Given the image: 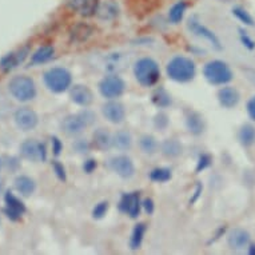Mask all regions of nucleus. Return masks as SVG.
Returning <instances> with one entry per match:
<instances>
[{
	"label": "nucleus",
	"mask_w": 255,
	"mask_h": 255,
	"mask_svg": "<svg viewBox=\"0 0 255 255\" xmlns=\"http://www.w3.org/2000/svg\"><path fill=\"white\" fill-rule=\"evenodd\" d=\"M134 76L142 87H154L160 79V68L152 58H140L134 64Z\"/></svg>",
	"instance_id": "2"
},
{
	"label": "nucleus",
	"mask_w": 255,
	"mask_h": 255,
	"mask_svg": "<svg viewBox=\"0 0 255 255\" xmlns=\"http://www.w3.org/2000/svg\"><path fill=\"white\" fill-rule=\"evenodd\" d=\"M203 76L213 86H226L234 78L230 66L218 59L206 63L203 67Z\"/></svg>",
	"instance_id": "6"
},
{
	"label": "nucleus",
	"mask_w": 255,
	"mask_h": 255,
	"mask_svg": "<svg viewBox=\"0 0 255 255\" xmlns=\"http://www.w3.org/2000/svg\"><path fill=\"white\" fill-rule=\"evenodd\" d=\"M250 254H255V246L250 247Z\"/></svg>",
	"instance_id": "50"
},
{
	"label": "nucleus",
	"mask_w": 255,
	"mask_h": 255,
	"mask_svg": "<svg viewBox=\"0 0 255 255\" xmlns=\"http://www.w3.org/2000/svg\"><path fill=\"white\" fill-rule=\"evenodd\" d=\"M72 147H74V150H75L78 154H86V152H88L90 148H91V144H90V142L86 140V139H78V140H75V143L72 144Z\"/></svg>",
	"instance_id": "40"
},
{
	"label": "nucleus",
	"mask_w": 255,
	"mask_h": 255,
	"mask_svg": "<svg viewBox=\"0 0 255 255\" xmlns=\"http://www.w3.org/2000/svg\"><path fill=\"white\" fill-rule=\"evenodd\" d=\"M21 156L29 162H46L47 160V147L43 142L36 139H27L20 144Z\"/></svg>",
	"instance_id": "9"
},
{
	"label": "nucleus",
	"mask_w": 255,
	"mask_h": 255,
	"mask_svg": "<svg viewBox=\"0 0 255 255\" xmlns=\"http://www.w3.org/2000/svg\"><path fill=\"white\" fill-rule=\"evenodd\" d=\"M109 167L122 179H130L135 175V164L127 155H115L109 160Z\"/></svg>",
	"instance_id": "11"
},
{
	"label": "nucleus",
	"mask_w": 255,
	"mask_h": 255,
	"mask_svg": "<svg viewBox=\"0 0 255 255\" xmlns=\"http://www.w3.org/2000/svg\"><path fill=\"white\" fill-rule=\"evenodd\" d=\"M139 147H140V150H142L143 154L154 155L158 152L159 143L155 136H152V135L150 134H146L142 135L140 139H139Z\"/></svg>",
	"instance_id": "31"
},
{
	"label": "nucleus",
	"mask_w": 255,
	"mask_h": 255,
	"mask_svg": "<svg viewBox=\"0 0 255 255\" xmlns=\"http://www.w3.org/2000/svg\"><path fill=\"white\" fill-rule=\"evenodd\" d=\"M151 182L154 183H166L172 178V171L171 168L168 167H156L154 170H151L148 174Z\"/></svg>",
	"instance_id": "33"
},
{
	"label": "nucleus",
	"mask_w": 255,
	"mask_h": 255,
	"mask_svg": "<svg viewBox=\"0 0 255 255\" xmlns=\"http://www.w3.org/2000/svg\"><path fill=\"white\" fill-rule=\"evenodd\" d=\"M51 146H52V152L55 156H59L63 151V143L58 136H51Z\"/></svg>",
	"instance_id": "41"
},
{
	"label": "nucleus",
	"mask_w": 255,
	"mask_h": 255,
	"mask_svg": "<svg viewBox=\"0 0 255 255\" xmlns=\"http://www.w3.org/2000/svg\"><path fill=\"white\" fill-rule=\"evenodd\" d=\"M186 9H187V3L184 0L176 1L168 11V21L172 24H179L180 21L183 20Z\"/></svg>",
	"instance_id": "32"
},
{
	"label": "nucleus",
	"mask_w": 255,
	"mask_h": 255,
	"mask_svg": "<svg viewBox=\"0 0 255 255\" xmlns=\"http://www.w3.org/2000/svg\"><path fill=\"white\" fill-rule=\"evenodd\" d=\"M52 170H54L55 175L60 182H66L67 180V172H66V167L63 166V163H60L59 160H52Z\"/></svg>",
	"instance_id": "38"
},
{
	"label": "nucleus",
	"mask_w": 255,
	"mask_h": 255,
	"mask_svg": "<svg viewBox=\"0 0 255 255\" xmlns=\"http://www.w3.org/2000/svg\"><path fill=\"white\" fill-rule=\"evenodd\" d=\"M186 127H187V131L191 135H202L205 132L206 128V122L202 117V114H199L198 111H194V110H187L186 111Z\"/></svg>",
	"instance_id": "20"
},
{
	"label": "nucleus",
	"mask_w": 255,
	"mask_h": 255,
	"mask_svg": "<svg viewBox=\"0 0 255 255\" xmlns=\"http://www.w3.org/2000/svg\"><path fill=\"white\" fill-rule=\"evenodd\" d=\"M0 226H1V218H0Z\"/></svg>",
	"instance_id": "52"
},
{
	"label": "nucleus",
	"mask_w": 255,
	"mask_h": 255,
	"mask_svg": "<svg viewBox=\"0 0 255 255\" xmlns=\"http://www.w3.org/2000/svg\"><path fill=\"white\" fill-rule=\"evenodd\" d=\"M187 28L188 31L194 34L197 38H201L203 40L209 43L210 46L215 48V50L221 51L222 50V43L219 40L217 35L214 31L209 28V27H206L205 24H202V21L198 19V16H191L188 19L187 21Z\"/></svg>",
	"instance_id": "8"
},
{
	"label": "nucleus",
	"mask_w": 255,
	"mask_h": 255,
	"mask_svg": "<svg viewBox=\"0 0 255 255\" xmlns=\"http://www.w3.org/2000/svg\"><path fill=\"white\" fill-rule=\"evenodd\" d=\"M102 114L113 125H121L126 119V107L117 99H111L102 106Z\"/></svg>",
	"instance_id": "15"
},
{
	"label": "nucleus",
	"mask_w": 255,
	"mask_h": 255,
	"mask_svg": "<svg viewBox=\"0 0 255 255\" xmlns=\"http://www.w3.org/2000/svg\"><path fill=\"white\" fill-rule=\"evenodd\" d=\"M142 209L144 210V213L147 215H152L155 211V203L154 201L151 199V198H146V199H143L142 201Z\"/></svg>",
	"instance_id": "44"
},
{
	"label": "nucleus",
	"mask_w": 255,
	"mask_h": 255,
	"mask_svg": "<svg viewBox=\"0 0 255 255\" xmlns=\"http://www.w3.org/2000/svg\"><path fill=\"white\" fill-rule=\"evenodd\" d=\"M4 205L5 207L4 210H3V213L5 214V217L8 218L9 221L12 222L20 221L21 217H23L25 214V211H27L23 201H20L12 191H5Z\"/></svg>",
	"instance_id": "12"
},
{
	"label": "nucleus",
	"mask_w": 255,
	"mask_h": 255,
	"mask_svg": "<svg viewBox=\"0 0 255 255\" xmlns=\"http://www.w3.org/2000/svg\"><path fill=\"white\" fill-rule=\"evenodd\" d=\"M250 242V234L242 229H235L227 237V243L233 250H242Z\"/></svg>",
	"instance_id": "23"
},
{
	"label": "nucleus",
	"mask_w": 255,
	"mask_h": 255,
	"mask_svg": "<svg viewBox=\"0 0 255 255\" xmlns=\"http://www.w3.org/2000/svg\"><path fill=\"white\" fill-rule=\"evenodd\" d=\"M95 31H97L95 27L90 24V23L78 21L70 29V40H71V43H75V44H82V43L87 42L90 38H92Z\"/></svg>",
	"instance_id": "18"
},
{
	"label": "nucleus",
	"mask_w": 255,
	"mask_h": 255,
	"mask_svg": "<svg viewBox=\"0 0 255 255\" xmlns=\"http://www.w3.org/2000/svg\"><path fill=\"white\" fill-rule=\"evenodd\" d=\"M151 101L154 103L158 109H167L172 105V99L171 95L168 94L167 90H164L163 87L156 88L151 97Z\"/></svg>",
	"instance_id": "30"
},
{
	"label": "nucleus",
	"mask_w": 255,
	"mask_h": 255,
	"mask_svg": "<svg viewBox=\"0 0 255 255\" xmlns=\"http://www.w3.org/2000/svg\"><path fill=\"white\" fill-rule=\"evenodd\" d=\"M132 142V135L127 130H119L113 135V147L119 151L130 150Z\"/></svg>",
	"instance_id": "28"
},
{
	"label": "nucleus",
	"mask_w": 255,
	"mask_h": 255,
	"mask_svg": "<svg viewBox=\"0 0 255 255\" xmlns=\"http://www.w3.org/2000/svg\"><path fill=\"white\" fill-rule=\"evenodd\" d=\"M211 163H213V158H211V155H209V154L199 155V158H198V162H197V168H195V172H197V174H199V172H202L207 167H210V166H211Z\"/></svg>",
	"instance_id": "37"
},
{
	"label": "nucleus",
	"mask_w": 255,
	"mask_h": 255,
	"mask_svg": "<svg viewBox=\"0 0 255 255\" xmlns=\"http://www.w3.org/2000/svg\"><path fill=\"white\" fill-rule=\"evenodd\" d=\"M8 91L13 99L21 103L34 101L38 94V88L34 79L27 75L13 76L8 82Z\"/></svg>",
	"instance_id": "4"
},
{
	"label": "nucleus",
	"mask_w": 255,
	"mask_h": 255,
	"mask_svg": "<svg viewBox=\"0 0 255 255\" xmlns=\"http://www.w3.org/2000/svg\"><path fill=\"white\" fill-rule=\"evenodd\" d=\"M92 146L99 151H107L113 147V135L107 128H97L92 134Z\"/></svg>",
	"instance_id": "22"
},
{
	"label": "nucleus",
	"mask_w": 255,
	"mask_h": 255,
	"mask_svg": "<svg viewBox=\"0 0 255 255\" xmlns=\"http://www.w3.org/2000/svg\"><path fill=\"white\" fill-rule=\"evenodd\" d=\"M29 54L28 47H23V48H19L17 51H12V52H8L7 55H4L1 60H0V70L3 72H9L15 70L17 66H20L21 63L24 62L27 56Z\"/></svg>",
	"instance_id": "17"
},
{
	"label": "nucleus",
	"mask_w": 255,
	"mask_h": 255,
	"mask_svg": "<svg viewBox=\"0 0 255 255\" xmlns=\"http://www.w3.org/2000/svg\"><path fill=\"white\" fill-rule=\"evenodd\" d=\"M218 101L219 105L225 109H234L241 101V94L235 87L225 86L218 91Z\"/></svg>",
	"instance_id": "21"
},
{
	"label": "nucleus",
	"mask_w": 255,
	"mask_h": 255,
	"mask_svg": "<svg viewBox=\"0 0 255 255\" xmlns=\"http://www.w3.org/2000/svg\"><path fill=\"white\" fill-rule=\"evenodd\" d=\"M247 113H249L251 119L255 121V97H253L250 101L247 102Z\"/></svg>",
	"instance_id": "45"
},
{
	"label": "nucleus",
	"mask_w": 255,
	"mask_h": 255,
	"mask_svg": "<svg viewBox=\"0 0 255 255\" xmlns=\"http://www.w3.org/2000/svg\"><path fill=\"white\" fill-rule=\"evenodd\" d=\"M239 36H241V42L243 43V46H246L249 50H254L255 43L253 42V39L247 35V32H245L243 29H239Z\"/></svg>",
	"instance_id": "43"
},
{
	"label": "nucleus",
	"mask_w": 255,
	"mask_h": 255,
	"mask_svg": "<svg viewBox=\"0 0 255 255\" xmlns=\"http://www.w3.org/2000/svg\"><path fill=\"white\" fill-rule=\"evenodd\" d=\"M163 4L162 0H126V7L138 19L148 16L155 11H158Z\"/></svg>",
	"instance_id": "10"
},
{
	"label": "nucleus",
	"mask_w": 255,
	"mask_h": 255,
	"mask_svg": "<svg viewBox=\"0 0 255 255\" xmlns=\"http://www.w3.org/2000/svg\"><path fill=\"white\" fill-rule=\"evenodd\" d=\"M121 213L127 214L128 217L135 219L140 215V210H142V201H140V195L139 193H126L122 195L119 205H118Z\"/></svg>",
	"instance_id": "14"
},
{
	"label": "nucleus",
	"mask_w": 255,
	"mask_h": 255,
	"mask_svg": "<svg viewBox=\"0 0 255 255\" xmlns=\"http://www.w3.org/2000/svg\"><path fill=\"white\" fill-rule=\"evenodd\" d=\"M243 72L246 74V78L255 86V70L254 68H243Z\"/></svg>",
	"instance_id": "46"
},
{
	"label": "nucleus",
	"mask_w": 255,
	"mask_h": 255,
	"mask_svg": "<svg viewBox=\"0 0 255 255\" xmlns=\"http://www.w3.org/2000/svg\"><path fill=\"white\" fill-rule=\"evenodd\" d=\"M166 74L176 83H188L195 78L197 66L191 58L176 55L168 60L166 66Z\"/></svg>",
	"instance_id": "1"
},
{
	"label": "nucleus",
	"mask_w": 255,
	"mask_h": 255,
	"mask_svg": "<svg viewBox=\"0 0 255 255\" xmlns=\"http://www.w3.org/2000/svg\"><path fill=\"white\" fill-rule=\"evenodd\" d=\"M43 82L47 90L54 94H63L72 86V75L67 68L52 67L43 74Z\"/></svg>",
	"instance_id": "5"
},
{
	"label": "nucleus",
	"mask_w": 255,
	"mask_h": 255,
	"mask_svg": "<svg viewBox=\"0 0 255 255\" xmlns=\"http://www.w3.org/2000/svg\"><path fill=\"white\" fill-rule=\"evenodd\" d=\"M168 123H170V121H168V117L164 113H159L155 115V118H154L155 128H158V130H160V131L166 130V128H167Z\"/></svg>",
	"instance_id": "39"
},
{
	"label": "nucleus",
	"mask_w": 255,
	"mask_h": 255,
	"mask_svg": "<svg viewBox=\"0 0 255 255\" xmlns=\"http://www.w3.org/2000/svg\"><path fill=\"white\" fill-rule=\"evenodd\" d=\"M95 121H97V115L86 107L80 113L64 118L62 122V128L64 134L74 138V136H79L83 134L84 130L94 125Z\"/></svg>",
	"instance_id": "3"
},
{
	"label": "nucleus",
	"mask_w": 255,
	"mask_h": 255,
	"mask_svg": "<svg viewBox=\"0 0 255 255\" xmlns=\"http://www.w3.org/2000/svg\"><path fill=\"white\" fill-rule=\"evenodd\" d=\"M202 190H203V186H202L201 183H198L197 184V188H195V191H194L193 199H190V203H191V205H193V203H195V202L198 201V198L201 197Z\"/></svg>",
	"instance_id": "48"
},
{
	"label": "nucleus",
	"mask_w": 255,
	"mask_h": 255,
	"mask_svg": "<svg viewBox=\"0 0 255 255\" xmlns=\"http://www.w3.org/2000/svg\"><path fill=\"white\" fill-rule=\"evenodd\" d=\"M54 55H55L54 46L47 44V46L39 47L38 50L31 55V64H32V66H42V64H44V63L50 62L51 59L54 58Z\"/></svg>",
	"instance_id": "27"
},
{
	"label": "nucleus",
	"mask_w": 255,
	"mask_h": 255,
	"mask_svg": "<svg viewBox=\"0 0 255 255\" xmlns=\"http://www.w3.org/2000/svg\"><path fill=\"white\" fill-rule=\"evenodd\" d=\"M160 152L166 158L175 159L182 155V152H183V146H182V143L178 139H166L160 144Z\"/></svg>",
	"instance_id": "26"
},
{
	"label": "nucleus",
	"mask_w": 255,
	"mask_h": 255,
	"mask_svg": "<svg viewBox=\"0 0 255 255\" xmlns=\"http://www.w3.org/2000/svg\"><path fill=\"white\" fill-rule=\"evenodd\" d=\"M110 209V203L107 201H102L99 203L95 205V207L92 209V218L94 219H102L105 218V215L107 214Z\"/></svg>",
	"instance_id": "36"
},
{
	"label": "nucleus",
	"mask_w": 255,
	"mask_h": 255,
	"mask_svg": "<svg viewBox=\"0 0 255 255\" xmlns=\"http://www.w3.org/2000/svg\"><path fill=\"white\" fill-rule=\"evenodd\" d=\"M70 99L71 102H74L76 106H80V107H90L94 102V94L87 86L84 84H75V86H71L70 88Z\"/></svg>",
	"instance_id": "19"
},
{
	"label": "nucleus",
	"mask_w": 255,
	"mask_h": 255,
	"mask_svg": "<svg viewBox=\"0 0 255 255\" xmlns=\"http://www.w3.org/2000/svg\"><path fill=\"white\" fill-rule=\"evenodd\" d=\"M146 231L147 225L144 222H140L138 225H135L130 237L131 250H139V249H140V246H142L143 243V239H144V235H146Z\"/></svg>",
	"instance_id": "29"
},
{
	"label": "nucleus",
	"mask_w": 255,
	"mask_h": 255,
	"mask_svg": "<svg viewBox=\"0 0 255 255\" xmlns=\"http://www.w3.org/2000/svg\"><path fill=\"white\" fill-rule=\"evenodd\" d=\"M3 163H4V162H3V159L0 156V171H1V168H3Z\"/></svg>",
	"instance_id": "51"
},
{
	"label": "nucleus",
	"mask_w": 255,
	"mask_h": 255,
	"mask_svg": "<svg viewBox=\"0 0 255 255\" xmlns=\"http://www.w3.org/2000/svg\"><path fill=\"white\" fill-rule=\"evenodd\" d=\"M99 92L101 95L106 99H118L121 98L126 91V83L125 80L122 79L121 76L117 74H111V75L105 76L103 79L99 82Z\"/></svg>",
	"instance_id": "7"
},
{
	"label": "nucleus",
	"mask_w": 255,
	"mask_h": 255,
	"mask_svg": "<svg viewBox=\"0 0 255 255\" xmlns=\"http://www.w3.org/2000/svg\"><path fill=\"white\" fill-rule=\"evenodd\" d=\"M238 138L243 146L250 147L255 142V128L251 125L242 126V128L239 130Z\"/></svg>",
	"instance_id": "34"
},
{
	"label": "nucleus",
	"mask_w": 255,
	"mask_h": 255,
	"mask_svg": "<svg viewBox=\"0 0 255 255\" xmlns=\"http://www.w3.org/2000/svg\"><path fill=\"white\" fill-rule=\"evenodd\" d=\"M98 167V162H97V159H87V160H84V163H83V171L86 172V174H92V172L95 171Z\"/></svg>",
	"instance_id": "42"
},
{
	"label": "nucleus",
	"mask_w": 255,
	"mask_h": 255,
	"mask_svg": "<svg viewBox=\"0 0 255 255\" xmlns=\"http://www.w3.org/2000/svg\"><path fill=\"white\" fill-rule=\"evenodd\" d=\"M13 121L21 131H32L39 123L38 114L29 107H20L13 114Z\"/></svg>",
	"instance_id": "13"
},
{
	"label": "nucleus",
	"mask_w": 255,
	"mask_h": 255,
	"mask_svg": "<svg viewBox=\"0 0 255 255\" xmlns=\"http://www.w3.org/2000/svg\"><path fill=\"white\" fill-rule=\"evenodd\" d=\"M233 13H234V16L238 19L239 21H242L243 24L246 25H254V19L251 16L250 13L247 12L246 9L242 8V7H234L233 8Z\"/></svg>",
	"instance_id": "35"
},
{
	"label": "nucleus",
	"mask_w": 255,
	"mask_h": 255,
	"mask_svg": "<svg viewBox=\"0 0 255 255\" xmlns=\"http://www.w3.org/2000/svg\"><path fill=\"white\" fill-rule=\"evenodd\" d=\"M7 166H8L9 170H12V171H15L17 167H19V160H17L16 158H13V156H11V158H7Z\"/></svg>",
	"instance_id": "47"
},
{
	"label": "nucleus",
	"mask_w": 255,
	"mask_h": 255,
	"mask_svg": "<svg viewBox=\"0 0 255 255\" xmlns=\"http://www.w3.org/2000/svg\"><path fill=\"white\" fill-rule=\"evenodd\" d=\"M119 13H121V9H119L118 3H115L114 0H106V1L101 3V5H99L97 16L101 20L111 21L114 19H117L119 16Z\"/></svg>",
	"instance_id": "24"
},
{
	"label": "nucleus",
	"mask_w": 255,
	"mask_h": 255,
	"mask_svg": "<svg viewBox=\"0 0 255 255\" xmlns=\"http://www.w3.org/2000/svg\"><path fill=\"white\" fill-rule=\"evenodd\" d=\"M13 186L16 191L23 197H31L36 190V182L31 176L19 175L13 180Z\"/></svg>",
	"instance_id": "25"
},
{
	"label": "nucleus",
	"mask_w": 255,
	"mask_h": 255,
	"mask_svg": "<svg viewBox=\"0 0 255 255\" xmlns=\"http://www.w3.org/2000/svg\"><path fill=\"white\" fill-rule=\"evenodd\" d=\"M101 0H67V7L83 17L95 16Z\"/></svg>",
	"instance_id": "16"
},
{
	"label": "nucleus",
	"mask_w": 255,
	"mask_h": 255,
	"mask_svg": "<svg viewBox=\"0 0 255 255\" xmlns=\"http://www.w3.org/2000/svg\"><path fill=\"white\" fill-rule=\"evenodd\" d=\"M4 190V183H3V179H0V193Z\"/></svg>",
	"instance_id": "49"
}]
</instances>
